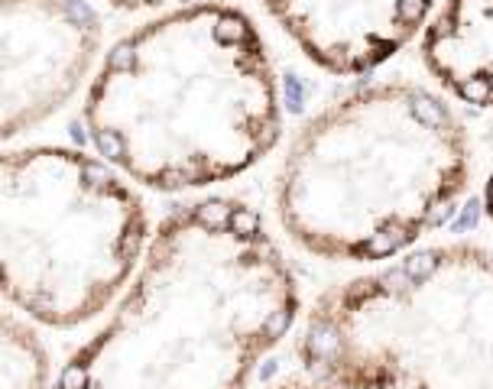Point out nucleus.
Returning <instances> with one entry per match:
<instances>
[{"label": "nucleus", "mask_w": 493, "mask_h": 389, "mask_svg": "<svg viewBox=\"0 0 493 389\" xmlns=\"http://www.w3.org/2000/svg\"><path fill=\"white\" fill-rule=\"evenodd\" d=\"M269 389H335V386H328V383H318V380H312V376H305V380H279V383H273Z\"/></svg>", "instance_id": "obj_10"}, {"label": "nucleus", "mask_w": 493, "mask_h": 389, "mask_svg": "<svg viewBox=\"0 0 493 389\" xmlns=\"http://www.w3.org/2000/svg\"><path fill=\"white\" fill-rule=\"evenodd\" d=\"M422 59L454 98L493 107V0H448L425 29Z\"/></svg>", "instance_id": "obj_8"}, {"label": "nucleus", "mask_w": 493, "mask_h": 389, "mask_svg": "<svg viewBox=\"0 0 493 389\" xmlns=\"http://www.w3.org/2000/svg\"><path fill=\"white\" fill-rule=\"evenodd\" d=\"M470 182V143L444 98L376 81L312 117L276 178L286 234L321 260L406 253Z\"/></svg>", "instance_id": "obj_3"}, {"label": "nucleus", "mask_w": 493, "mask_h": 389, "mask_svg": "<svg viewBox=\"0 0 493 389\" xmlns=\"http://www.w3.org/2000/svg\"><path fill=\"white\" fill-rule=\"evenodd\" d=\"M484 204H487V214H490V220H493V172H490L487 188H484Z\"/></svg>", "instance_id": "obj_12"}, {"label": "nucleus", "mask_w": 493, "mask_h": 389, "mask_svg": "<svg viewBox=\"0 0 493 389\" xmlns=\"http://www.w3.org/2000/svg\"><path fill=\"white\" fill-rule=\"evenodd\" d=\"M108 4L117 10H146V7H159L166 0H108Z\"/></svg>", "instance_id": "obj_11"}, {"label": "nucleus", "mask_w": 493, "mask_h": 389, "mask_svg": "<svg viewBox=\"0 0 493 389\" xmlns=\"http://www.w3.org/2000/svg\"><path fill=\"white\" fill-rule=\"evenodd\" d=\"M4 296L30 322L78 328L134 282L150 218L127 176L68 146H23L0 166Z\"/></svg>", "instance_id": "obj_5"}, {"label": "nucleus", "mask_w": 493, "mask_h": 389, "mask_svg": "<svg viewBox=\"0 0 493 389\" xmlns=\"http://www.w3.org/2000/svg\"><path fill=\"white\" fill-rule=\"evenodd\" d=\"M299 360L335 389H493V253L428 246L331 289Z\"/></svg>", "instance_id": "obj_4"}, {"label": "nucleus", "mask_w": 493, "mask_h": 389, "mask_svg": "<svg viewBox=\"0 0 493 389\" xmlns=\"http://www.w3.org/2000/svg\"><path fill=\"white\" fill-rule=\"evenodd\" d=\"M4 140L39 127L82 88L101 49V20L84 0H4Z\"/></svg>", "instance_id": "obj_6"}, {"label": "nucleus", "mask_w": 493, "mask_h": 389, "mask_svg": "<svg viewBox=\"0 0 493 389\" xmlns=\"http://www.w3.org/2000/svg\"><path fill=\"white\" fill-rule=\"evenodd\" d=\"M49 354L33 328L13 312L4 315V389H46Z\"/></svg>", "instance_id": "obj_9"}, {"label": "nucleus", "mask_w": 493, "mask_h": 389, "mask_svg": "<svg viewBox=\"0 0 493 389\" xmlns=\"http://www.w3.org/2000/svg\"><path fill=\"white\" fill-rule=\"evenodd\" d=\"M289 39L331 75H367L428 29L438 0H263Z\"/></svg>", "instance_id": "obj_7"}, {"label": "nucleus", "mask_w": 493, "mask_h": 389, "mask_svg": "<svg viewBox=\"0 0 493 389\" xmlns=\"http://www.w3.org/2000/svg\"><path fill=\"white\" fill-rule=\"evenodd\" d=\"M299 286L250 204L201 198L153 234L134 282L56 389H247Z\"/></svg>", "instance_id": "obj_1"}, {"label": "nucleus", "mask_w": 493, "mask_h": 389, "mask_svg": "<svg viewBox=\"0 0 493 389\" xmlns=\"http://www.w3.org/2000/svg\"><path fill=\"white\" fill-rule=\"evenodd\" d=\"M101 159L156 192L241 176L279 140L276 72L243 10L188 4L108 49L84 98Z\"/></svg>", "instance_id": "obj_2"}]
</instances>
